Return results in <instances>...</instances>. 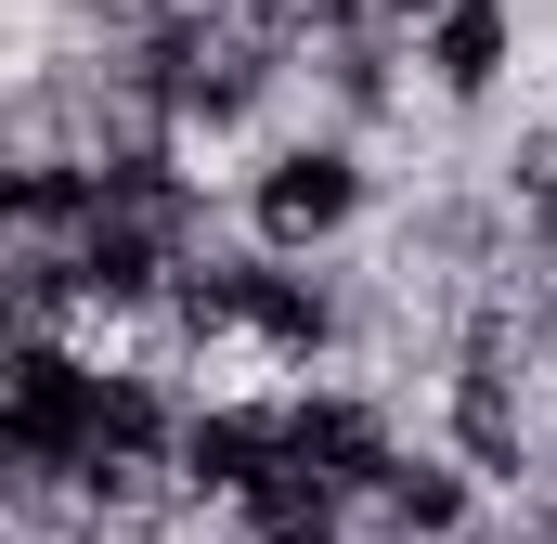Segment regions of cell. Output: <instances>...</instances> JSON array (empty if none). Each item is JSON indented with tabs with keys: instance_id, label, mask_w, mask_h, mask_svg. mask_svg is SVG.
Listing matches in <instances>:
<instances>
[{
	"instance_id": "cell-1",
	"label": "cell",
	"mask_w": 557,
	"mask_h": 544,
	"mask_svg": "<svg viewBox=\"0 0 557 544\" xmlns=\"http://www.w3.org/2000/svg\"><path fill=\"white\" fill-rule=\"evenodd\" d=\"M363 221H376V143L337 118H298L234 169V234L273 260H337Z\"/></svg>"
},
{
	"instance_id": "cell-2",
	"label": "cell",
	"mask_w": 557,
	"mask_h": 544,
	"mask_svg": "<svg viewBox=\"0 0 557 544\" xmlns=\"http://www.w3.org/2000/svg\"><path fill=\"white\" fill-rule=\"evenodd\" d=\"M285 467V376L273 390H195V415H182V506H208V519H234L260 480Z\"/></svg>"
},
{
	"instance_id": "cell-3",
	"label": "cell",
	"mask_w": 557,
	"mask_h": 544,
	"mask_svg": "<svg viewBox=\"0 0 557 544\" xmlns=\"http://www.w3.org/2000/svg\"><path fill=\"white\" fill-rule=\"evenodd\" d=\"M506 78H519V0H441V13L416 26V91L428 104L480 118Z\"/></svg>"
},
{
	"instance_id": "cell-4",
	"label": "cell",
	"mask_w": 557,
	"mask_h": 544,
	"mask_svg": "<svg viewBox=\"0 0 557 544\" xmlns=\"http://www.w3.org/2000/svg\"><path fill=\"white\" fill-rule=\"evenodd\" d=\"M493 195H506V221H519V260H557V118L493 156Z\"/></svg>"
},
{
	"instance_id": "cell-5",
	"label": "cell",
	"mask_w": 557,
	"mask_h": 544,
	"mask_svg": "<svg viewBox=\"0 0 557 544\" xmlns=\"http://www.w3.org/2000/svg\"><path fill=\"white\" fill-rule=\"evenodd\" d=\"M363 13H376V26H403V39H416L428 13H441V0H363Z\"/></svg>"
}]
</instances>
